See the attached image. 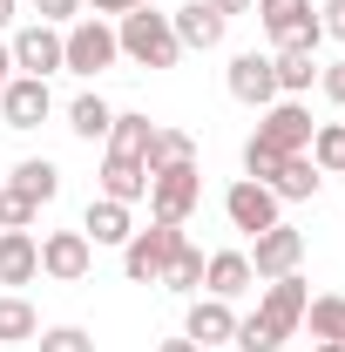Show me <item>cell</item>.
<instances>
[{
	"mask_svg": "<svg viewBox=\"0 0 345 352\" xmlns=\"http://www.w3.org/2000/svg\"><path fill=\"white\" fill-rule=\"evenodd\" d=\"M304 305H311V292H304L298 271H291V278H271L264 298H258V311L237 318V339H230V346H237V352H278L304 325Z\"/></svg>",
	"mask_w": 345,
	"mask_h": 352,
	"instance_id": "6da1fadb",
	"label": "cell"
},
{
	"mask_svg": "<svg viewBox=\"0 0 345 352\" xmlns=\"http://www.w3.org/2000/svg\"><path fill=\"white\" fill-rule=\"evenodd\" d=\"M115 47L129 54L135 68H176V61H183V41H176L170 14H156L149 0H142V7H129V14L115 21Z\"/></svg>",
	"mask_w": 345,
	"mask_h": 352,
	"instance_id": "7a4b0ae2",
	"label": "cell"
},
{
	"mask_svg": "<svg viewBox=\"0 0 345 352\" xmlns=\"http://www.w3.org/2000/svg\"><path fill=\"white\" fill-rule=\"evenodd\" d=\"M115 28L102 21V14H82V21H68L61 28V68H75V75H102V68H115Z\"/></svg>",
	"mask_w": 345,
	"mask_h": 352,
	"instance_id": "3957f363",
	"label": "cell"
},
{
	"mask_svg": "<svg viewBox=\"0 0 345 352\" xmlns=\"http://www.w3.org/2000/svg\"><path fill=\"white\" fill-rule=\"evenodd\" d=\"M258 116L264 122H258L251 142H264L271 156H304V149H311V129H318V122H311V109H304L298 95H278V102L258 109Z\"/></svg>",
	"mask_w": 345,
	"mask_h": 352,
	"instance_id": "277c9868",
	"label": "cell"
},
{
	"mask_svg": "<svg viewBox=\"0 0 345 352\" xmlns=\"http://www.w3.org/2000/svg\"><path fill=\"white\" fill-rule=\"evenodd\" d=\"M176 244H183V223L129 230V244H122V271H129V285H156V278H163V264L176 258Z\"/></svg>",
	"mask_w": 345,
	"mask_h": 352,
	"instance_id": "5b68a950",
	"label": "cell"
},
{
	"mask_svg": "<svg viewBox=\"0 0 345 352\" xmlns=\"http://www.w3.org/2000/svg\"><path fill=\"white\" fill-rule=\"evenodd\" d=\"M258 21L278 47H318L325 28H318V7L311 0H258Z\"/></svg>",
	"mask_w": 345,
	"mask_h": 352,
	"instance_id": "8992f818",
	"label": "cell"
},
{
	"mask_svg": "<svg viewBox=\"0 0 345 352\" xmlns=\"http://www.w3.org/2000/svg\"><path fill=\"white\" fill-rule=\"evenodd\" d=\"M244 258H251V278H264V285H271V278H291V271L304 264V230L271 223V230L251 237V251H244Z\"/></svg>",
	"mask_w": 345,
	"mask_h": 352,
	"instance_id": "52a82bcc",
	"label": "cell"
},
{
	"mask_svg": "<svg viewBox=\"0 0 345 352\" xmlns=\"http://www.w3.org/2000/svg\"><path fill=\"white\" fill-rule=\"evenodd\" d=\"M197 204H203V170H197V163L149 176V210H156V223H183Z\"/></svg>",
	"mask_w": 345,
	"mask_h": 352,
	"instance_id": "ba28073f",
	"label": "cell"
},
{
	"mask_svg": "<svg viewBox=\"0 0 345 352\" xmlns=\"http://www.w3.org/2000/svg\"><path fill=\"white\" fill-rule=\"evenodd\" d=\"M88 264H95V244H88L82 230H47V237H41V278H54V285H82Z\"/></svg>",
	"mask_w": 345,
	"mask_h": 352,
	"instance_id": "9c48e42d",
	"label": "cell"
},
{
	"mask_svg": "<svg viewBox=\"0 0 345 352\" xmlns=\"http://www.w3.org/2000/svg\"><path fill=\"white\" fill-rule=\"evenodd\" d=\"M223 217L237 223L244 237H258V230H271V223H285V217H278V197H271L264 183H251V176L223 190Z\"/></svg>",
	"mask_w": 345,
	"mask_h": 352,
	"instance_id": "30bf717a",
	"label": "cell"
},
{
	"mask_svg": "<svg viewBox=\"0 0 345 352\" xmlns=\"http://www.w3.org/2000/svg\"><path fill=\"white\" fill-rule=\"evenodd\" d=\"M183 339L197 352H216L237 339V311H230V298H190V318H183Z\"/></svg>",
	"mask_w": 345,
	"mask_h": 352,
	"instance_id": "8fae6325",
	"label": "cell"
},
{
	"mask_svg": "<svg viewBox=\"0 0 345 352\" xmlns=\"http://www.w3.org/2000/svg\"><path fill=\"white\" fill-rule=\"evenodd\" d=\"M7 47H14V75H34V82H47V75L61 68V28H47V21L21 28Z\"/></svg>",
	"mask_w": 345,
	"mask_h": 352,
	"instance_id": "7c38bea8",
	"label": "cell"
},
{
	"mask_svg": "<svg viewBox=\"0 0 345 352\" xmlns=\"http://www.w3.org/2000/svg\"><path fill=\"white\" fill-rule=\"evenodd\" d=\"M47 109H54V95H47V82H34V75H14V82L0 88V122H7V129H41Z\"/></svg>",
	"mask_w": 345,
	"mask_h": 352,
	"instance_id": "4fadbf2b",
	"label": "cell"
},
{
	"mask_svg": "<svg viewBox=\"0 0 345 352\" xmlns=\"http://www.w3.org/2000/svg\"><path fill=\"white\" fill-rule=\"evenodd\" d=\"M223 82H230V95H237L244 109H271V102H278V75H271V54H237Z\"/></svg>",
	"mask_w": 345,
	"mask_h": 352,
	"instance_id": "5bb4252c",
	"label": "cell"
},
{
	"mask_svg": "<svg viewBox=\"0 0 345 352\" xmlns=\"http://www.w3.org/2000/svg\"><path fill=\"white\" fill-rule=\"evenodd\" d=\"M170 28H176V41H183V54H190V47H197V54H210V47L223 41V28H230V21L216 14L210 0H190V7H176V14H170Z\"/></svg>",
	"mask_w": 345,
	"mask_h": 352,
	"instance_id": "9a60e30c",
	"label": "cell"
},
{
	"mask_svg": "<svg viewBox=\"0 0 345 352\" xmlns=\"http://www.w3.org/2000/svg\"><path fill=\"white\" fill-rule=\"evenodd\" d=\"M34 278H41L34 230H0V285H34Z\"/></svg>",
	"mask_w": 345,
	"mask_h": 352,
	"instance_id": "2e32d148",
	"label": "cell"
},
{
	"mask_svg": "<svg viewBox=\"0 0 345 352\" xmlns=\"http://www.w3.org/2000/svg\"><path fill=\"white\" fill-rule=\"evenodd\" d=\"M258 278H251V258L244 251H216V258H203V292L210 298H244Z\"/></svg>",
	"mask_w": 345,
	"mask_h": 352,
	"instance_id": "e0dca14e",
	"label": "cell"
},
{
	"mask_svg": "<svg viewBox=\"0 0 345 352\" xmlns=\"http://www.w3.org/2000/svg\"><path fill=\"white\" fill-rule=\"evenodd\" d=\"M129 230H135V217H129V204H115V197H95L82 210V237L88 244H129Z\"/></svg>",
	"mask_w": 345,
	"mask_h": 352,
	"instance_id": "ac0fdd59",
	"label": "cell"
},
{
	"mask_svg": "<svg viewBox=\"0 0 345 352\" xmlns=\"http://www.w3.org/2000/svg\"><path fill=\"white\" fill-rule=\"evenodd\" d=\"M102 197H115V204H142L149 197V170H142V156H102Z\"/></svg>",
	"mask_w": 345,
	"mask_h": 352,
	"instance_id": "d6986e66",
	"label": "cell"
},
{
	"mask_svg": "<svg viewBox=\"0 0 345 352\" xmlns=\"http://www.w3.org/2000/svg\"><path fill=\"white\" fill-rule=\"evenodd\" d=\"M318 183H325V170H318L311 156H285V163H278V176H271L264 190H271L278 204H304V197H318Z\"/></svg>",
	"mask_w": 345,
	"mask_h": 352,
	"instance_id": "ffe728a7",
	"label": "cell"
},
{
	"mask_svg": "<svg viewBox=\"0 0 345 352\" xmlns=\"http://www.w3.org/2000/svg\"><path fill=\"white\" fill-rule=\"evenodd\" d=\"M183 163H197V142H190V129H163V122H156L149 149H142V170L163 176V170H183Z\"/></svg>",
	"mask_w": 345,
	"mask_h": 352,
	"instance_id": "44dd1931",
	"label": "cell"
},
{
	"mask_svg": "<svg viewBox=\"0 0 345 352\" xmlns=\"http://www.w3.org/2000/svg\"><path fill=\"white\" fill-rule=\"evenodd\" d=\"M271 75H278V95H304L318 82V47H278L271 54Z\"/></svg>",
	"mask_w": 345,
	"mask_h": 352,
	"instance_id": "7402d4cb",
	"label": "cell"
},
{
	"mask_svg": "<svg viewBox=\"0 0 345 352\" xmlns=\"http://www.w3.org/2000/svg\"><path fill=\"white\" fill-rule=\"evenodd\" d=\"M21 197H34V204H54L61 197V170L47 163V156H27V163H14V176H7Z\"/></svg>",
	"mask_w": 345,
	"mask_h": 352,
	"instance_id": "603a6c76",
	"label": "cell"
},
{
	"mask_svg": "<svg viewBox=\"0 0 345 352\" xmlns=\"http://www.w3.org/2000/svg\"><path fill=\"white\" fill-rule=\"evenodd\" d=\"M156 285H170V292H183V298H197V292H203V251L183 237V244H176V258L163 264V278H156Z\"/></svg>",
	"mask_w": 345,
	"mask_h": 352,
	"instance_id": "cb8c5ba5",
	"label": "cell"
},
{
	"mask_svg": "<svg viewBox=\"0 0 345 352\" xmlns=\"http://www.w3.org/2000/svg\"><path fill=\"white\" fill-rule=\"evenodd\" d=\"M109 122H115V109H109L102 95H75V102H68V129L82 135V142H102Z\"/></svg>",
	"mask_w": 345,
	"mask_h": 352,
	"instance_id": "d4e9b609",
	"label": "cell"
},
{
	"mask_svg": "<svg viewBox=\"0 0 345 352\" xmlns=\"http://www.w3.org/2000/svg\"><path fill=\"white\" fill-rule=\"evenodd\" d=\"M34 332H41V318H34V305H27L21 292H7V298H0V346H27Z\"/></svg>",
	"mask_w": 345,
	"mask_h": 352,
	"instance_id": "484cf974",
	"label": "cell"
},
{
	"mask_svg": "<svg viewBox=\"0 0 345 352\" xmlns=\"http://www.w3.org/2000/svg\"><path fill=\"white\" fill-rule=\"evenodd\" d=\"M304 325H311V339H345V298L339 292L311 298V305H304Z\"/></svg>",
	"mask_w": 345,
	"mask_h": 352,
	"instance_id": "4316f807",
	"label": "cell"
},
{
	"mask_svg": "<svg viewBox=\"0 0 345 352\" xmlns=\"http://www.w3.org/2000/svg\"><path fill=\"white\" fill-rule=\"evenodd\" d=\"M149 135H156L149 116H115V122H109V149H115V156H142Z\"/></svg>",
	"mask_w": 345,
	"mask_h": 352,
	"instance_id": "83f0119b",
	"label": "cell"
},
{
	"mask_svg": "<svg viewBox=\"0 0 345 352\" xmlns=\"http://www.w3.org/2000/svg\"><path fill=\"white\" fill-rule=\"evenodd\" d=\"M34 217H41V204H34V197H21L14 183H0V230H27Z\"/></svg>",
	"mask_w": 345,
	"mask_h": 352,
	"instance_id": "f1b7e54d",
	"label": "cell"
},
{
	"mask_svg": "<svg viewBox=\"0 0 345 352\" xmlns=\"http://www.w3.org/2000/svg\"><path fill=\"white\" fill-rule=\"evenodd\" d=\"M34 346L41 352H95V339L82 325H47V332H34Z\"/></svg>",
	"mask_w": 345,
	"mask_h": 352,
	"instance_id": "f546056e",
	"label": "cell"
},
{
	"mask_svg": "<svg viewBox=\"0 0 345 352\" xmlns=\"http://www.w3.org/2000/svg\"><path fill=\"white\" fill-rule=\"evenodd\" d=\"M34 14L47 28H68V21H82V0H34Z\"/></svg>",
	"mask_w": 345,
	"mask_h": 352,
	"instance_id": "4dcf8cb0",
	"label": "cell"
},
{
	"mask_svg": "<svg viewBox=\"0 0 345 352\" xmlns=\"http://www.w3.org/2000/svg\"><path fill=\"white\" fill-rule=\"evenodd\" d=\"M318 28H325L332 41H345V0H325V7H318Z\"/></svg>",
	"mask_w": 345,
	"mask_h": 352,
	"instance_id": "1f68e13d",
	"label": "cell"
},
{
	"mask_svg": "<svg viewBox=\"0 0 345 352\" xmlns=\"http://www.w3.org/2000/svg\"><path fill=\"white\" fill-rule=\"evenodd\" d=\"M318 82H325V95L345 109V61H332V68H318Z\"/></svg>",
	"mask_w": 345,
	"mask_h": 352,
	"instance_id": "d6a6232c",
	"label": "cell"
},
{
	"mask_svg": "<svg viewBox=\"0 0 345 352\" xmlns=\"http://www.w3.org/2000/svg\"><path fill=\"white\" fill-rule=\"evenodd\" d=\"M82 7H95V14H129V7H142V0H82Z\"/></svg>",
	"mask_w": 345,
	"mask_h": 352,
	"instance_id": "836d02e7",
	"label": "cell"
},
{
	"mask_svg": "<svg viewBox=\"0 0 345 352\" xmlns=\"http://www.w3.org/2000/svg\"><path fill=\"white\" fill-rule=\"evenodd\" d=\"M216 14H223V21H230V14H251V7H258V0H210Z\"/></svg>",
	"mask_w": 345,
	"mask_h": 352,
	"instance_id": "e575fe53",
	"label": "cell"
},
{
	"mask_svg": "<svg viewBox=\"0 0 345 352\" xmlns=\"http://www.w3.org/2000/svg\"><path fill=\"white\" fill-rule=\"evenodd\" d=\"M7 82H14V47L0 41V88H7Z\"/></svg>",
	"mask_w": 345,
	"mask_h": 352,
	"instance_id": "d590c367",
	"label": "cell"
},
{
	"mask_svg": "<svg viewBox=\"0 0 345 352\" xmlns=\"http://www.w3.org/2000/svg\"><path fill=\"white\" fill-rule=\"evenodd\" d=\"M156 352H197V346H190V339H163Z\"/></svg>",
	"mask_w": 345,
	"mask_h": 352,
	"instance_id": "8d00e7d4",
	"label": "cell"
},
{
	"mask_svg": "<svg viewBox=\"0 0 345 352\" xmlns=\"http://www.w3.org/2000/svg\"><path fill=\"white\" fill-rule=\"evenodd\" d=\"M311 352H345V339H318V346H311Z\"/></svg>",
	"mask_w": 345,
	"mask_h": 352,
	"instance_id": "74e56055",
	"label": "cell"
},
{
	"mask_svg": "<svg viewBox=\"0 0 345 352\" xmlns=\"http://www.w3.org/2000/svg\"><path fill=\"white\" fill-rule=\"evenodd\" d=\"M14 7H21V0H0V28H7V21H14Z\"/></svg>",
	"mask_w": 345,
	"mask_h": 352,
	"instance_id": "f35d334b",
	"label": "cell"
},
{
	"mask_svg": "<svg viewBox=\"0 0 345 352\" xmlns=\"http://www.w3.org/2000/svg\"><path fill=\"white\" fill-rule=\"evenodd\" d=\"M339 176H345V163H339Z\"/></svg>",
	"mask_w": 345,
	"mask_h": 352,
	"instance_id": "ab89813d",
	"label": "cell"
}]
</instances>
